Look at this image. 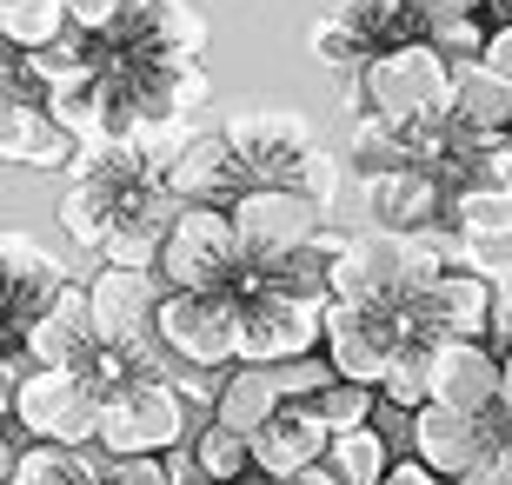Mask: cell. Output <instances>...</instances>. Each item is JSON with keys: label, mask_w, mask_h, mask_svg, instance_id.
<instances>
[{"label": "cell", "mask_w": 512, "mask_h": 485, "mask_svg": "<svg viewBox=\"0 0 512 485\" xmlns=\"http://www.w3.org/2000/svg\"><path fill=\"white\" fill-rule=\"evenodd\" d=\"M67 286H74V273H67V260L54 246H40L34 233L7 226V240H0V326L7 333L0 339H20Z\"/></svg>", "instance_id": "11"}, {"label": "cell", "mask_w": 512, "mask_h": 485, "mask_svg": "<svg viewBox=\"0 0 512 485\" xmlns=\"http://www.w3.org/2000/svg\"><path fill=\"white\" fill-rule=\"evenodd\" d=\"M313 406L333 432L346 426H373V412H380V386H360V379H333L326 392H313Z\"/></svg>", "instance_id": "32"}, {"label": "cell", "mask_w": 512, "mask_h": 485, "mask_svg": "<svg viewBox=\"0 0 512 485\" xmlns=\"http://www.w3.org/2000/svg\"><path fill=\"white\" fill-rule=\"evenodd\" d=\"M20 339H27V353H34L40 366H74V373H87V359L100 353V326H94V293H87V280L67 286V293H60Z\"/></svg>", "instance_id": "21"}, {"label": "cell", "mask_w": 512, "mask_h": 485, "mask_svg": "<svg viewBox=\"0 0 512 485\" xmlns=\"http://www.w3.org/2000/svg\"><path fill=\"white\" fill-rule=\"evenodd\" d=\"M160 187L173 193V200L187 206V200H213V206H233L240 193L253 187V173H247V160L233 153V140H227V127H193L180 147L167 153V167H160Z\"/></svg>", "instance_id": "13"}, {"label": "cell", "mask_w": 512, "mask_h": 485, "mask_svg": "<svg viewBox=\"0 0 512 485\" xmlns=\"http://www.w3.org/2000/svg\"><path fill=\"white\" fill-rule=\"evenodd\" d=\"M446 226H453L466 246H512V187L499 173H473V180H453V206H446Z\"/></svg>", "instance_id": "22"}, {"label": "cell", "mask_w": 512, "mask_h": 485, "mask_svg": "<svg viewBox=\"0 0 512 485\" xmlns=\"http://www.w3.org/2000/svg\"><path fill=\"white\" fill-rule=\"evenodd\" d=\"M399 346H406V313H393V306H353V299L326 306V359H333L340 379L386 386Z\"/></svg>", "instance_id": "10"}, {"label": "cell", "mask_w": 512, "mask_h": 485, "mask_svg": "<svg viewBox=\"0 0 512 485\" xmlns=\"http://www.w3.org/2000/svg\"><path fill=\"white\" fill-rule=\"evenodd\" d=\"M366 113H393V120H453L459 100V60H446L433 40H399L386 54L360 67Z\"/></svg>", "instance_id": "1"}, {"label": "cell", "mask_w": 512, "mask_h": 485, "mask_svg": "<svg viewBox=\"0 0 512 485\" xmlns=\"http://www.w3.org/2000/svg\"><path fill=\"white\" fill-rule=\"evenodd\" d=\"M453 120L473 127V133H512V74H499L486 60H466V67H459Z\"/></svg>", "instance_id": "27"}, {"label": "cell", "mask_w": 512, "mask_h": 485, "mask_svg": "<svg viewBox=\"0 0 512 485\" xmlns=\"http://www.w3.org/2000/svg\"><path fill=\"white\" fill-rule=\"evenodd\" d=\"M406 7H419V0H406Z\"/></svg>", "instance_id": "45"}, {"label": "cell", "mask_w": 512, "mask_h": 485, "mask_svg": "<svg viewBox=\"0 0 512 485\" xmlns=\"http://www.w3.org/2000/svg\"><path fill=\"white\" fill-rule=\"evenodd\" d=\"M293 187L313 193V200H320L326 213H333V206H340V187H346V167H340V160H333L326 147H313V153H306V167L293 173Z\"/></svg>", "instance_id": "35"}, {"label": "cell", "mask_w": 512, "mask_h": 485, "mask_svg": "<svg viewBox=\"0 0 512 485\" xmlns=\"http://www.w3.org/2000/svg\"><path fill=\"white\" fill-rule=\"evenodd\" d=\"M453 485H512V446H486Z\"/></svg>", "instance_id": "36"}, {"label": "cell", "mask_w": 512, "mask_h": 485, "mask_svg": "<svg viewBox=\"0 0 512 485\" xmlns=\"http://www.w3.org/2000/svg\"><path fill=\"white\" fill-rule=\"evenodd\" d=\"M286 406V392H280V373H273V366H247V359H240V366H233L227 379H220V399H213V419H227L233 432H260L266 419H273V412Z\"/></svg>", "instance_id": "26"}, {"label": "cell", "mask_w": 512, "mask_h": 485, "mask_svg": "<svg viewBox=\"0 0 512 485\" xmlns=\"http://www.w3.org/2000/svg\"><path fill=\"white\" fill-rule=\"evenodd\" d=\"M67 27H74V0H0V34H7V47H20V54L60 40Z\"/></svg>", "instance_id": "30"}, {"label": "cell", "mask_w": 512, "mask_h": 485, "mask_svg": "<svg viewBox=\"0 0 512 485\" xmlns=\"http://www.w3.org/2000/svg\"><path fill=\"white\" fill-rule=\"evenodd\" d=\"M107 40L120 54H147V60H200L207 54V14H193L187 0H133L107 27Z\"/></svg>", "instance_id": "15"}, {"label": "cell", "mask_w": 512, "mask_h": 485, "mask_svg": "<svg viewBox=\"0 0 512 485\" xmlns=\"http://www.w3.org/2000/svg\"><path fill=\"white\" fill-rule=\"evenodd\" d=\"M380 399H386V406H399V412H419L426 399H433V339L406 333V346H399V359H393V373H386Z\"/></svg>", "instance_id": "31"}, {"label": "cell", "mask_w": 512, "mask_h": 485, "mask_svg": "<svg viewBox=\"0 0 512 485\" xmlns=\"http://www.w3.org/2000/svg\"><path fill=\"white\" fill-rule=\"evenodd\" d=\"M499 359H506V406H512V339L499 346Z\"/></svg>", "instance_id": "43"}, {"label": "cell", "mask_w": 512, "mask_h": 485, "mask_svg": "<svg viewBox=\"0 0 512 485\" xmlns=\"http://www.w3.org/2000/svg\"><path fill=\"white\" fill-rule=\"evenodd\" d=\"M80 140L54 120V107L34 94H7L0 107V160L7 167H34V173H74L80 167Z\"/></svg>", "instance_id": "17"}, {"label": "cell", "mask_w": 512, "mask_h": 485, "mask_svg": "<svg viewBox=\"0 0 512 485\" xmlns=\"http://www.w3.org/2000/svg\"><path fill=\"white\" fill-rule=\"evenodd\" d=\"M419 34H426V14L406 7V0H326L313 14V27H306V47L333 74H360L373 54H386L399 40H419Z\"/></svg>", "instance_id": "2"}, {"label": "cell", "mask_w": 512, "mask_h": 485, "mask_svg": "<svg viewBox=\"0 0 512 485\" xmlns=\"http://www.w3.org/2000/svg\"><path fill=\"white\" fill-rule=\"evenodd\" d=\"M247 273V240L233 226V206L187 200L167 226V253H160V286H220L233 293Z\"/></svg>", "instance_id": "3"}, {"label": "cell", "mask_w": 512, "mask_h": 485, "mask_svg": "<svg viewBox=\"0 0 512 485\" xmlns=\"http://www.w3.org/2000/svg\"><path fill=\"white\" fill-rule=\"evenodd\" d=\"M493 306H499V286L493 273L479 266H446L439 280H426L399 313H406V333L419 339H486L493 333Z\"/></svg>", "instance_id": "8"}, {"label": "cell", "mask_w": 512, "mask_h": 485, "mask_svg": "<svg viewBox=\"0 0 512 485\" xmlns=\"http://www.w3.org/2000/svg\"><path fill=\"white\" fill-rule=\"evenodd\" d=\"M406 439H413V459H426L439 479H459L479 452L493 446L486 419H473V412H459V406H439V399L406 412Z\"/></svg>", "instance_id": "20"}, {"label": "cell", "mask_w": 512, "mask_h": 485, "mask_svg": "<svg viewBox=\"0 0 512 485\" xmlns=\"http://www.w3.org/2000/svg\"><path fill=\"white\" fill-rule=\"evenodd\" d=\"M193 432H200V419H193L180 379L153 373V379L114 392V399L100 406V439L94 446L114 452V459H127V452H180Z\"/></svg>", "instance_id": "5"}, {"label": "cell", "mask_w": 512, "mask_h": 485, "mask_svg": "<svg viewBox=\"0 0 512 485\" xmlns=\"http://www.w3.org/2000/svg\"><path fill=\"white\" fill-rule=\"evenodd\" d=\"M233 226L247 240V260H280V253H293V246L326 233V206L313 193L286 187V180H253L233 200Z\"/></svg>", "instance_id": "9"}, {"label": "cell", "mask_w": 512, "mask_h": 485, "mask_svg": "<svg viewBox=\"0 0 512 485\" xmlns=\"http://www.w3.org/2000/svg\"><path fill=\"white\" fill-rule=\"evenodd\" d=\"M499 7H506V14H512V0H499Z\"/></svg>", "instance_id": "44"}, {"label": "cell", "mask_w": 512, "mask_h": 485, "mask_svg": "<svg viewBox=\"0 0 512 485\" xmlns=\"http://www.w3.org/2000/svg\"><path fill=\"white\" fill-rule=\"evenodd\" d=\"M380 485H453V479H439V472L426 466V459H399V466L386 472Z\"/></svg>", "instance_id": "38"}, {"label": "cell", "mask_w": 512, "mask_h": 485, "mask_svg": "<svg viewBox=\"0 0 512 485\" xmlns=\"http://www.w3.org/2000/svg\"><path fill=\"white\" fill-rule=\"evenodd\" d=\"M187 452H193V466L207 472L213 485H240V479H253V439H247V432H233L227 419H207V426L187 439Z\"/></svg>", "instance_id": "29"}, {"label": "cell", "mask_w": 512, "mask_h": 485, "mask_svg": "<svg viewBox=\"0 0 512 485\" xmlns=\"http://www.w3.org/2000/svg\"><path fill=\"white\" fill-rule=\"evenodd\" d=\"M493 333H499V346L512 339V280L499 286V306H493Z\"/></svg>", "instance_id": "40"}, {"label": "cell", "mask_w": 512, "mask_h": 485, "mask_svg": "<svg viewBox=\"0 0 512 485\" xmlns=\"http://www.w3.org/2000/svg\"><path fill=\"white\" fill-rule=\"evenodd\" d=\"M100 399L94 379L74 373V366H34V373L14 386L7 399V419H14L27 439H60V446H94L100 439Z\"/></svg>", "instance_id": "6"}, {"label": "cell", "mask_w": 512, "mask_h": 485, "mask_svg": "<svg viewBox=\"0 0 512 485\" xmlns=\"http://www.w3.org/2000/svg\"><path fill=\"white\" fill-rule=\"evenodd\" d=\"M100 446H60V439H27L7 459V485H100Z\"/></svg>", "instance_id": "25"}, {"label": "cell", "mask_w": 512, "mask_h": 485, "mask_svg": "<svg viewBox=\"0 0 512 485\" xmlns=\"http://www.w3.org/2000/svg\"><path fill=\"white\" fill-rule=\"evenodd\" d=\"M433 399L486 419L506 399V359L493 339H439L433 346Z\"/></svg>", "instance_id": "18"}, {"label": "cell", "mask_w": 512, "mask_h": 485, "mask_svg": "<svg viewBox=\"0 0 512 485\" xmlns=\"http://www.w3.org/2000/svg\"><path fill=\"white\" fill-rule=\"evenodd\" d=\"M227 140H233V153L247 160L253 180H286V187H293V173L306 167V153L320 147L313 120L293 113V107H240V113H227Z\"/></svg>", "instance_id": "12"}, {"label": "cell", "mask_w": 512, "mask_h": 485, "mask_svg": "<svg viewBox=\"0 0 512 485\" xmlns=\"http://www.w3.org/2000/svg\"><path fill=\"white\" fill-rule=\"evenodd\" d=\"M326 466L340 472L346 485H380L386 472L399 466V459H393V439H386L380 426H346V432H333V452H326Z\"/></svg>", "instance_id": "28"}, {"label": "cell", "mask_w": 512, "mask_h": 485, "mask_svg": "<svg viewBox=\"0 0 512 485\" xmlns=\"http://www.w3.org/2000/svg\"><path fill=\"white\" fill-rule=\"evenodd\" d=\"M160 193H167V187H160ZM133 206H140V200H127V193H114V187H100V180H80V173H74L67 193H60V226H67V240H74L80 253H100Z\"/></svg>", "instance_id": "24"}, {"label": "cell", "mask_w": 512, "mask_h": 485, "mask_svg": "<svg viewBox=\"0 0 512 485\" xmlns=\"http://www.w3.org/2000/svg\"><path fill=\"white\" fill-rule=\"evenodd\" d=\"M280 485H346V479H340V472H333V466H326V459H320V466L293 472V479H280Z\"/></svg>", "instance_id": "41"}, {"label": "cell", "mask_w": 512, "mask_h": 485, "mask_svg": "<svg viewBox=\"0 0 512 485\" xmlns=\"http://www.w3.org/2000/svg\"><path fill=\"white\" fill-rule=\"evenodd\" d=\"M426 40H433L446 60H459V67H466V60H486L493 27H486L479 14H446V20H426Z\"/></svg>", "instance_id": "33"}, {"label": "cell", "mask_w": 512, "mask_h": 485, "mask_svg": "<svg viewBox=\"0 0 512 485\" xmlns=\"http://www.w3.org/2000/svg\"><path fill=\"white\" fill-rule=\"evenodd\" d=\"M486 173H499V180H506V187H512V133H506V140H499V153H493V167H486Z\"/></svg>", "instance_id": "42"}, {"label": "cell", "mask_w": 512, "mask_h": 485, "mask_svg": "<svg viewBox=\"0 0 512 485\" xmlns=\"http://www.w3.org/2000/svg\"><path fill=\"white\" fill-rule=\"evenodd\" d=\"M153 339H160V353H173L193 373L240 366V299L220 286H167Z\"/></svg>", "instance_id": "4"}, {"label": "cell", "mask_w": 512, "mask_h": 485, "mask_svg": "<svg viewBox=\"0 0 512 485\" xmlns=\"http://www.w3.org/2000/svg\"><path fill=\"white\" fill-rule=\"evenodd\" d=\"M366 213L373 226H399V233H433L446 226L453 206V180L439 167H393V173H366Z\"/></svg>", "instance_id": "16"}, {"label": "cell", "mask_w": 512, "mask_h": 485, "mask_svg": "<svg viewBox=\"0 0 512 485\" xmlns=\"http://www.w3.org/2000/svg\"><path fill=\"white\" fill-rule=\"evenodd\" d=\"M326 306L333 299H306V293H247L240 299V359L247 366H286L326 346Z\"/></svg>", "instance_id": "7"}, {"label": "cell", "mask_w": 512, "mask_h": 485, "mask_svg": "<svg viewBox=\"0 0 512 485\" xmlns=\"http://www.w3.org/2000/svg\"><path fill=\"white\" fill-rule=\"evenodd\" d=\"M326 452H333V426L320 419L313 399H286V406L253 432V472L273 479V485L293 479V472H306V466H320Z\"/></svg>", "instance_id": "19"}, {"label": "cell", "mask_w": 512, "mask_h": 485, "mask_svg": "<svg viewBox=\"0 0 512 485\" xmlns=\"http://www.w3.org/2000/svg\"><path fill=\"white\" fill-rule=\"evenodd\" d=\"M114 67V40L94 34V27H67L60 40H47V47H34L27 54V74H34L40 94H54V87H80V80H100Z\"/></svg>", "instance_id": "23"}, {"label": "cell", "mask_w": 512, "mask_h": 485, "mask_svg": "<svg viewBox=\"0 0 512 485\" xmlns=\"http://www.w3.org/2000/svg\"><path fill=\"white\" fill-rule=\"evenodd\" d=\"M486 0H419V14L426 20H446V14H479Z\"/></svg>", "instance_id": "39"}, {"label": "cell", "mask_w": 512, "mask_h": 485, "mask_svg": "<svg viewBox=\"0 0 512 485\" xmlns=\"http://www.w3.org/2000/svg\"><path fill=\"white\" fill-rule=\"evenodd\" d=\"M94 326H100V346H160L153 326H160V273H133V266H100L94 280Z\"/></svg>", "instance_id": "14"}, {"label": "cell", "mask_w": 512, "mask_h": 485, "mask_svg": "<svg viewBox=\"0 0 512 485\" xmlns=\"http://www.w3.org/2000/svg\"><path fill=\"white\" fill-rule=\"evenodd\" d=\"M127 7H133V0H74V20H80V27H94V34H107Z\"/></svg>", "instance_id": "37"}, {"label": "cell", "mask_w": 512, "mask_h": 485, "mask_svg": "<svg viewBox=\"0 0 512 485\" xmlns=\"http://www.w3.org/2000/svg\"><path fill=\"white\" fill-rule=\"evenodd\" d=\"M100 485H173V459L167 452H127V459H100Z\"/></svg>", "instance_id": "34"}]
</instances>
